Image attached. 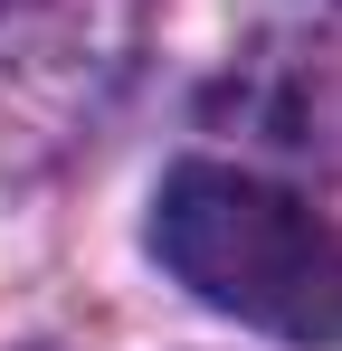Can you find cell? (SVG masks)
I'll return each mask as SVG.
<instances>
[{
  "mask_svg": "<svg viewBox=\"0 0 342 351\" xmlns=\"http://www.w3.org/2000/svg\"><path fill=\"white\" fill-rule=\"evenodd\" d=\"M152 256L276 342H342V228L247 171L181 162L152 209Z\"/></svg>",
  "mask_w": 342,
  "mask_h": 351,
  "instance_id": "1",
  "label": "cell"
}]
</instances>
